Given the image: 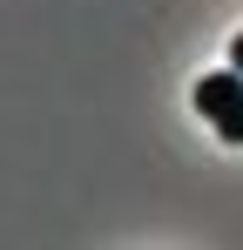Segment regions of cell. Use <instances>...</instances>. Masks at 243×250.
Instances as JSON below:
<instances>
[{"label":"cell","instance_id":"obj_1","mask_svg":"<svg viewBox=\"0 0 243 250\" xmlns=\"http://www.w3.org/2000/svg\"><path fill=\"white\" fill-rule=\"evenodd\" d=\"M196 108L223 142H243V68H216L196 82Z\"/></svg>","mask_w":243,"mask_h":250},{"label":"cell","instance_id":"obj_2","mask_svg":"<svg viewBox=\"0 0 243 250\" xmlns=\"http://www.w3.org/2000/svg\"><path fill=\"white\" fill-rule=\"evenodd\" d=\"M230 68H243V34H237V47H230Z\"/></svg>","mask_w":243,"mask_h":250}]
</instances>
